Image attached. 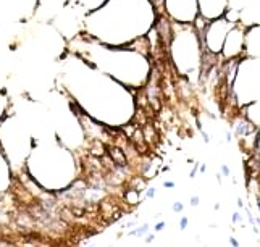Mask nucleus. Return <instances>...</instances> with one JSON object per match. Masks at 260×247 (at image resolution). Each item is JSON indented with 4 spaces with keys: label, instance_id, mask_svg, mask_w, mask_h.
<instances>
[{
    "label": "nucleus",
    "instance_id": "39448f33",
    "mask_svg": "<svg viewBox=\"0 0 260 247\" xmlns=\"http://www.w3.org/2000/svg\"><path fill=\"white\" fill-rule=\"evenodd\" d=\"M191 204H192V205H197V204H199V199H197V197H192V200H191Z\"/></svg>",
    "mask_w": 260,
    "mask_h": 247
},
{
    "label": "nucleus",
    "instance_id": "20e7f679",
    "mask_svg": "<svg viewBox=\"0 0 260 247\" xmlns=\"http://www.w3.org/2000/svg\"><path fill=\"white\" fill-rule=\"evenodd\" d=\"M221 170H223V174H226V176L229 174V168H228V166H223Z\"/></svg>",
    "mask_w": 260,
    "mask_h": 247
},
{
    "label": "nucleus",
    "instance_id": "f03ea898",
    "mask_svg": "<svg viewBox=\"0 0 260 247\" xmlns=\"http://www.w3.org/2000/svg\"><path fill=\"white\" fill-rule=\"evenodd\" d=\"M179 226H181V229H184L187 226V218H182L181 220V224H179Z\"/></svg>",
    "mask_w": 260,
    "mask_h": 247
},
{
    "label": "nucleus",
    "instance_id": "7ed1b4c3",
    "mask_svg": "<svg viewBox=\"0 0 260 247\" xmlns=\"http://www.w3.org/2000/svg\"><path fill=\"white\" fill-rule=\"evenodd\" d=\"M154 194H155V189H149L147 191V197H154Z\"/></svg>",
    "mask_w": 260,
    "mask_h": 247
},
{
    "label": "nucleus",
    "instance_id": "0eeeda50",
    "mask_svg": "<svg viewBox=\"0 0 260 247\" xmlns=\"http://www.w3.org/2000/svg\"><path fill=\"white\" fill-rule=\"evenodd\" d=\"M163 226H165L163 223H158V224L155 226V229H157V231H160V229H163Z\"/></svg>",
    "mask_w": 260,
    "mask_h": 247
},
{
    "label": "nucleus",
    "instance_id": "423d86ee",
    "mask_svg": "<svg viewBox=\"0 0 260 247\" xmlns=\"http://www.w3.org/2000/svg\"><path fill=\"white\" fill-rule=\"evenodd\" d=\"M163 186H165V187H173V186H175V184H173V182H171V181H167V182H165V184H163Z\"/></svg>",
    "mask_w": 260,
    "mask_h": 247
},
{
    "label": "nucleus",
    "instance_id": "f257e3e1",
    "mask_svg": "<svg viewBox=\"0 0 260 247\" xmlns=\"http://www.w3.org/2000/svg\"><path fill=\"white\" fill-rule=\"evenodd\" d=\"M173 210H175V212H181V210H182V204H181V202H176V204L173 205Z\"/></svg>",
    "mask_w": 260,
    "mask_h": 247
}]
</instances>
